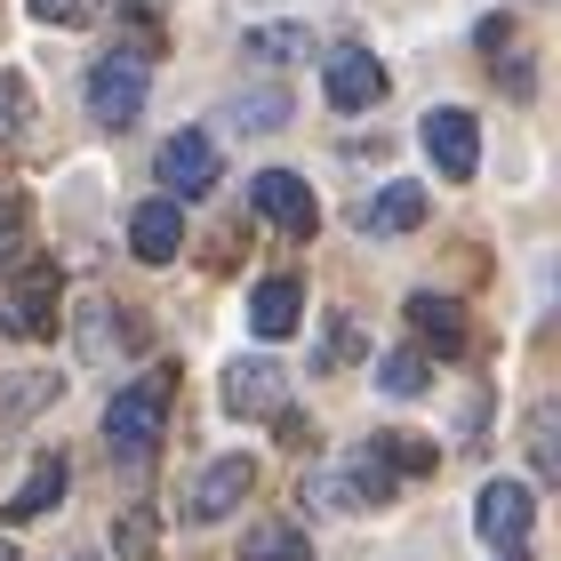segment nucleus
Listing matches in <instances>:
<instances>
[{"label":"nucleus","mask_w":561,"mask_h":561,"mask_svg":"<svg viewBox=\"0 0 561 561\" xmlns=\"http://www.w3.org/2000/svg\"><path fill=\"white\" fill-rule=\"evenodd\" d=\"M169 401H176V369H152L137 386H121L113 410H105V449L145 466V457L161 449V433H169Z\"/></svg>","instance_id":"obj_1"},{"label":"nucleus","mask_w":561,"mask_h":561,"mask_svg":"<svg viewBox=\"0 0 561 561\" xmlns=\"http://www.w3.org/2000/svg\"><path fill=\"white\" fill-rule=\"evenodd\" d=\"M0 329H9V337H48V329H57V265L48 257H33L0 289Z\"/></svg>","instance_id":"obj_2"},{"label":"nucleus","mask_w":561,"mask_h":561,"mask_svg":"<svg viewBox=\"0 0 561 561\" xmlns=\"http://www.w3.org/2000/svg\"><path fill=\"white\" fill-rule=\"evenodd\" d=\"M137 105H145V48H113V57L89 72V113L105 121V129H129Z\"/></svg>","instance_id":"obj_3"},{"label":"nucleus","mask_w":561,"mask_h":561,"mask_svg":"<svg viewBox=\"0 0 561 561\" xmlns=\"http://www.w3.org/2000/svg\"><path fill=\"white\" fill-rule=\"evenodd\" d=\"M425 152H433V169H442L449 185H466V176L481 169V129H473V113H457V105L425 113Z\"/></svg>","instance_id":"obj_4"},{"label":"nucleus","mask_w":561,"mask_h":561,"mask_svg":"<svg viewBox=\"0 0 561 561\" xmlns=\"http://www.w3.org/2000/svg\"><path fill=\"white\" fill-rule=\"evenodd\" d=\"M321 89H329L337 113H369L377 96H386V65H377L369 48H337V57L321 65Z\"/></svg>","instance_id":"obj_5"},{"label":"nucleus","mask_w":561,"mask_h":561,"mask_svg":"<svg viewBox=\"0 0 561 561\" xmlns=\"http://www.w3.org/2000/svg\"><path fill=\"white\" fill-rule=\"evenodd\" d=\"M249 481H257V466H249V457H217V466H201L193 497H185V522H225V514H241Z\"/></svg>","instance_id":"obj_6"},{"label":"nucleus","mask_w":561,"mask_h":561,"mask_svg":"<svg viewBox=\"0 0 561 561\" xmlns=\"http://www.w3.org/2000/svg\"><path fill=\"white\" fill-rule=\"evenodd\" d=\"M161 185H169V201L217 185V145H209V129H176V137L161 145Z\"/></svg>","instance_id":"obj_7"},{"label":"nucleus","mask_w":561,"mask_h":561,"mask_svg":"<svg viewBox=\"0 0 561 561\" xmlns=\"http://www.w3.org/2000/svg\"><path fill=\"white\" fill-rule=\"evenodd\" d=\"M280 393H289V377H280L265 353H249V362L225 369V410L233 417H280Z\"/></svg>","instance_id":"obj_8"},{"label":"nucleus","mask_w":561,"mask_h":561,"mask_svg":"<svg viewBox=\"0 0 561 561\" xmlns=\"http://www.w3.org/2000/svg\"><path fill=\"white\" fill-rule=\"evenodd\" d=\"M249 201H257V217H273L280 233H313L321 225V209H313V193H305V176H289V169H265L257 185H249Z\"/></svg>","instance_id":"obj_9"},{"label":"nucleus","mask_w":561,"mask_h":561,"mask_svg":"<svg viewBox=\"0 0 561 561\" xmlns=\"http://www.w3.org/2000/svg\"><path fill=\"white\" fill-rule=\"evenodd\" d=\"M473 529L490 546L522 553V538H529V490H522V481H490V490L473 497Z\"/></svg>","instance_id":"obj_10"},{"label":"nucleus","mask_w":561,"mask_h":561,"mask_svg":"<svg viewBox=\"0 0 561 561\" xmlns=\"http://www.w3.org/2000/svg\"><path fill=\"white\" fill-rule=\"evenodd\" d=\"M425 217H433V193L425 185H386V193H369L362 209H353L362 233H417Z\"/></svg>","instance_id":"obj_11"},{"label":"nucleus","mask_w":561,"mask_h":561,"mask_svg":"<svg viewBox=\"0 0 561 561\" xmlns=\"http://www.w3.org/2000/svg\"><path fill=\"white\" fill-rule=\"evenodd\" d=\"M297 321H305V280H289V273L257 280V297H249V329L273 345V337H289Z\"/></svg>","instance_id":"obj_12"},{"label":"nucleus","mask_w":561,"mask_h":561,"mask_svg":"<svg viewBox=\"0 0 561 561\" xmlns=\"http://www.w3.org/2000/svg\"><path fill=\"white\" fill-rule=\"evenodd\" d=\"M176 241H185V209H176V201L161 193V201H145V209L129 217V249L145 265H169L176 257Z\"/></svg>","instance_id":"obj_13"},{"label":"nucleus","mask_w":561,"mask_h":561,"mask_svg":"<svg viewBox=\"0 0 561 561\" xmlns=\"http://www.w3.org/2000/svg\"><path fill=\"white\" fill-rule=\"evenodd\" d=\"M410 329H417L433 353H466V305H457V297L417 289V297H410Z\"/></svg>","instance_id":"obj_14"},{"label":"nucleus","mask_w":561,"mask_h":561,"mask_svg":"<svg viewBox=\"0 0 561 561\" xmlns=\"http://www.w3.org/2000/svg\"><path fill=\"white\" fill-rule=\"evenodd\" d=\"M241 561H313V546H305L297 522H257L241 538Z\"/></svg>","instance_id":"obj_15"},{"label":"nucleus","mask_w":561,"mask_h":561,"mask_svg":"<svg viewBox=\"0 0 561 561\" xmlns=\"http://www.w3.org/2000/svg\"><path fill=\"white\" fill-rule=\"evenodd\" d=\"M57 497H65V457H41V466H33V481H24V490L9 497V522H41Z\"/></svg>","instance_id":"obj_16"},{"label":"nucleus","mask_w":561,"mask_h":561,"mask_svg":"<svg viewBox=\"0 0 561 561\" xmlns=\"http://www.w3.org/2000/svg\"><path fill=\"white\" fill-rule=\"evenodd\" d=\"M24 249H33V209H24L16 185H0V273H9Z\"/></svg>","instance_id":"obj_17"},{"label":"nucleus","mask_w":561,"mask_h":561,"mask_svg":"<svg viewBox=\"0 0 561 561\" xmlns=\"http://www.w3.org/2000/svg\"><path fill=\"white\" fill-rule=\"evenodd\" d=\"M369 457L393 466V473H433V442H417V433H377Z\"/></svg>","instance_id":"obj_18"},{"label":"nucleus","mask_w":561,"mask_h":561,"mask_svg":"<svg viewBox=\"0 0 561 561\" xmlns=\"http://www.w3.org/2000/svg\"><path fill=\"white\" fill-rule=\"evenodd\" d=\"M152 546H161V522H152L145 505H129V514L113 522V553L121 561H152Z\"/></svg>","instance_id":"obj_19"},{"label":"nucleus","mask_w":561,"mask_h":561,"mask_svg":"<svg viewBox=\"0 0 561 561\" xmlns=\"http://www.w3.org/2000/svg\"><path fill=\"white\" fill-rule=\"evenodd\" d=\"M57 393V377H0V417H33Z\"/></svg>","instance_id":"obj_20"},{"label":"nucleus","mask_w":561,"mask_h":561,"mask_svg":"<svg viewBox=\"0 0 561 561\" xmlns=\"http://www.w3.org/2000/svg\"><path fill=\"white\" fill-rule=\"evenodd\" d=\"M386 393H425V353H386Z\"/></svg>","instance_id":"obj_21"},{"label":"nucleus","mask_w":561,"mask_h":561,"mask_svg":"<svg viewBox=\"0 0 561 561\" xmlns=\"http://www.w3.org/2000/svg\"><path fill=\"white\" fill-rule=\"evenodd\" d=\"M24 9H33L41 24H89V16H96V0H24Z\"/></svg>","instance_id":"obj_22"},{"label":"nucleus","mask_w":561,"mask_h":561,"mask_svg":"<svg viewBox=\"0 0 561 561\" xmlns=\"http://www.w3.org/2000/svg\"><path fill=\"white\" fill-rule=\"evenodd\" d=\"M24 121H33V105H24V89L9 81V72H0V137H16Z\"/></svg>","instance_id":"obj_23"},{"label":"nucleus","mask_w":561,"mask_h":561,"mask_svg":"<svg viewBox=\"0 0 561 561\" xmlns=\"http://www.w3.org/2000/svg\"><path fill=\"white\" fill-rule=\"evenodd\" d=\"M249 57H305V33H289V24L280 33H249Z\"/></svg>","instance_id":"obj_24"},{"label":"nucleus","mask_w":561,"mask_h":561,"mask_svg":"<svg viewBox=\"0 0 561 561\" xmlns=\"http://www.w3.org/2000/svg\"><path fill=\"white\" fill-rule=\"evenodd\" d=\"M280 113H289V105H280L273 89H265V96H241V105H233V121H249V129H273Z\"/></svg>","instance_id":"obj_25"},{"label":"nucleus","mask_w":561,"mask_h":561,"mask_svg":"<svg viewBox=\"0 0 561 561\" xmlns=\"http://www.w3.org/2000/svg\"><path fill=\"white\" fill-rule=\"evenodd\" d=\"M353 353H362V329H353V321L337 313V321H329V353H321V362L337 369V362H353Z\"/></svg>","instance_id":"obj_26"},{"label":"nucleus","mask_w":561,"mask_h":561,"mask_svg":"<svg viewBox=\"0 0 561 561\" xmlns=\"http://www.w3.org/2000/svg\"><path fill=\"white\" fill-rule=\"evenodd\" d=\"M529 457H538V473L561 466V449H553V410H538V425H529Z\"/></svg>","instance_id":"obj_27"},{"label":"nucleus","mask_w":561,"mask_h":561,"mask_svg":"<svg viewBox=\"0 0 561 561\" xmlns=\"http://www.w3.org/2000/svg\"><path fill=\"white\" fill-rule=\"evenodd\" d=\"M121 9H129L137 24H152V16H161V0H121Z\"/></svg>","instance_id":"obj_28"},{"label":"nucleus","mask_w":561,"mask_h":561,"mask_svg":"<svg viewBox=\"0 0 561 561\" xmlns=\"http://www.w3.org/2000/svg\"><path fill=\"white\" fill-rule=\"evenodd\" d=\"M0 561H16V553H9V538H0Z\"/></svg>","instance_id":"obj_29"}]
</instances>
